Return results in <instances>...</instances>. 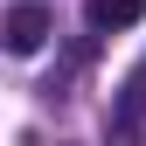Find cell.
<instances>
[{"mask_svg":"<svg viewBox=\"0 0 146 146\" xmlns=\"http://www.w3.org/2000/svg\"><path fill=\"white\" fill-rule=\"evenodd\" d=\"M0 42H7L14 56H35V49L49 42V14H42V7H14L7 28H0Z\"/></svg>","mask_w":146,"mask_h":146,"instance_id":"obj_1","label":"cell"},{"mask_svg":"<svg viewBox=\"0 0 146 146\" xmlns=\"http://www.w3.org/2000/svg\"><path fill=\"white\" fill-rule=\"evenodd\" d=\"M139 14H146V0H90V7H84V21L98 28V35H111V28H132Z\"/></svg>","mask_w":146,"mask_h":146,"instance_id":"obj_2","label":"cell"}]
</instances>
